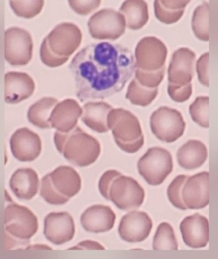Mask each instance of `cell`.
Instances as JSON below:
<instances>
[{
  "label": "cell",
  "instance_id": "obj_1",
  "mask_svg": "<svg viewBox=\"0 0 218 259\" xmlns=\"http://www.w3.org/2000/svg\"><path fill=\"white\" fill-rule=\"evenodd\" d=\"M81 102L103 100L125 87L136 69L131 51L107 42L92 44L77 53L69 65Z\"/></svg>",
  "mask_w": 218,
  "mask_h": 259
},
{
  "label": "cell",
  "instance_id": "obj_2",
  "mask_svg": "<svg viewBox=\"0 0 218 259\" xmlns=\"http://www.w3.org/2000/svg\"><path fill=\"white\" fill-rule=\"evenodd\" d=\"M82 37L81 30L75 24L63 22L56 25L41 45V61L49 68L63 66L80 46Z\"/></svg>",
  "mask_w": 218,
  "mask_h": 259
},
{
  "label": "cell",
  "instance_id": "obj_3",
  "mask_svg": "<svg viewBox=\"0 0 218 259\" xmlns=\"http://www.w3.org/2000/svg\"><path fill=\"white\" fill-rule=\"evenodd\" d=\"M54 142L58 151L70 163L79 167L95 163L101 153L98 141L78 126L68 133L56 132Z\"/></svg>",
  "mask_w": 218,
  "mask_h": 259
},
{
  "label": "cell",
  "instance_id": "obj_4",
  "mask_svg": "<svg viewBox=\"0 0 218 259\" xmlns=\"http://www.w3.org/2000/svg\"><path fill=\"white\" fill-rule=\"evenodd\" d=\"M107 124L117 145L122 151L133 154L143 146L144 136L140 122L131 112L112 108L107 114Z\"/></svg>",
  "mask_w": 218,
  "mask_h": 259
},
{
  "label": "cell",
  "instance_id": "obj_5",
  "mask_svg": "<svg viewBox=\"0 0 218 259\" xmlns=\"http://www.w3.org/2000/svg\"><path fill=\"white\" fill-rule=\"evenodd\" d=\"M174 163L172 155L165 148H149L137 163L139 174L150 186L162 184L172 172Z\"/></svg>",
  "mask_w": 218,
  "mask_h": 259
},
{
  "label": "cell",
  "instance_id": "obj_6",
  "mask_svg": "<svg viewBox=\"0 0 218 259\" xmlns=\"http://www.w3.org/2000/svg\"><path fill=\"white\" fill-rule=\"evenodd\" d=\"M150 128L157 139L166 143H173L183 136L186 122L178 110L160 107L151 114Z\"/></svg>",
  "mask_w": 218,
  "mask_h": 259
},
{
  "label": "cell",
  "instance_id": "obj_7",
  "mask_svg": "<svg viewBox=\"0 0 218 259\" xmlns=\"http://www.w3.org/2000/svg\"><path fill=\"white\" fill-rule=\"evenodd\" d=\"M5 60L13 66H26L33 57V42L27 30L12 27L5 31Z\"/></svg>",
  "mask_w": 218,
  "mask_h": 259
},
{
  "label": "cell",
  "instance_id": "obj_8",
  "mask_svg": "<svg viewBox=\"0 0 218 259\" xmlns=\"http://www.w3.org/2000/svg\"><path fill=\"white\" fill-rule=\"evenodd\" d=\"M5 229L12 237L27 241L38 230L39 224L36 215L25 206L12 203L4 211Z\"/></svg>",
  "mask_w": 218,
  "mask_h": 259
},
{
  "label": "cell",
  "instance_id": "obj_9",
  "mask_svg": "<svg viewBox=\"0 0 218 259\" xmlns=\"http://www.w3.org/2000/svg\"><path fill=\"white\" fill-rule=\"evenodd\" d=\"M88 28L93 39L115 40L125 33L126 21L121 13L113 9H104L91 16Z\"/></svg>",
  "mask_w": 218,
  "mask_h": 259
},
{
  "label": "cell",
  "instance_id": "obj_10",
  "mask_svg": "<svg viewBox=\"0 0 218 259\" xmlns=\"http://www.w3.org/2000/svg\"><path fill=\"white\" fill-rule=\"evenodd\" d=\"M145 198V191L134 179L126 176H118L111 185L109 200L123 210H130L142 205ZM108 200V201H109Z\"/></svg>",
  "mask_w": 218,
  "mask_h": 259
},
{
  "label": "cell",
  "instance_id": "obj_11",
  "mask_svg": "<svg viewBox=\"0 0 218 259\" xmlns=\"http://www.w3.org/2000/svg\"><path fill=\"white\" fill-rule=\"evenodd\" d=\"M168 48L155 37H145L139 40L135 50L136 68L144 71H156L165 66Z\"/></svg>",
  "mask_w": 218,
  "mask_h": 259
},
{
  "label": "cell",
  "instance_id": "obj_12",
  "mask_svg": "<svg viewBox=\"0 0 218 259\" xmlns=\"http://www.w3.org/2000/svg\"><path fill=\"white\" fill-rule=\"evenodd\" d=\"M152 227V221L148 213L132 210L123 217L118 227V233L125 242H141L148 237Z\"/></svg>",
  "mask_w": 218,
  "mask_h": 259
},
{
  "label": "cell",
  "instance_id": "obj_13",
  "mask_svg": "<svg viewBox=\"0 0 218 259\" xmlns=\"http://www.w3.org/2000/svg\"><path fill=\"white\" fill-rule=\"evenodd\" d=\"M11 152L20 162H32L42 151V141L39 135L28 128L17 130L10 139Z\"/></svg>",
  "mask_w": 218,
  "mask_h": 259
},
{
  "label": "cell",
  "instance_id": "obj_14",
  "mask_svg": "<svg viewBox=\"0 0 218 259\" xmlns=\"http://www.w3.org/2000/svg\"><path fill=\"white\" fill-rule=\"evenodd\" d=\"M209 197L208 172H201L188 177L182 189V198L187 209L198 210L204 208L208 205Z\"/></svg>",
  "mask_w": 218,
  "mask_h": 259
},
{
  "label": "cell",
  "instance_id": "obj_15",
  "mask_svg": "<svg viewBox=\"0 0 218 259\" xmlns=\"http://www.w3.org/2000/svg\"><path fill=\"white\" fill-rule=\"evenodd\" d=\"M44 235L54 245H62L72 240L75 224L68 212H51L44 220Z\"/></svg>",
  "mask_w": 218,
  "mask_h": 259
},
{
  "label": "cell",
  "instance_id": "obj_16",
  "mask_svg": "<svg viewBox=\"0 0 218 259\" xmlns=\"http://www.w3.org/2000/svg\"><path fill=\"white\" fill-rule=\"evenodd\" d=\"M195 53L189 48H182L174 53L168 70V83L186 85L194 76Z\"/></svg>",
  "mask_w": 218,
  "mask_h": 259
},
{
  "label": "cell",
  "instance_id": "obj_17",
  "mask_svg": "<svg viewBox=\"0 0 218 259\" xmlns=\"http://www.w3.org/2000/svg\"><path fill=\"white\" fill-rule=\"evenodd\" d=\"M183 242L192 248L206 247L209 242V222L207 218L194 213L186 217L180 225Z\"/></svg>",
  "mask_w": 218,
  "mask_h": 259
},
{
  "label": "cell",
  "instance_id": "obj_18",
  "mask_svg": "<svg viewBox=\"0 0 218 259\" xmlns=\"http://www.w3.org/2000/svg\"><path fill=\"white\" fill-rule=\"evenodd\" d=\"M34 91V81L28 74L9 72L5 75V101L7 104H19L30 98Z\"/></svg>",
  "mask_w": 218,
  "mask_h": 259
},
{
  "label": "cell",
  "instance_id": "obj_19",
  "mask_svg": "<svg viewBox=\"0 0 218 259\" xmlns=\"http://www.w3.org/2000/svg\"><path fill=\"white\" fill-rule=\"evenodd\" d=\"M116 215L108 206L95 204L88 207L80 217V224L89 233H105L112 230Z\"/></svg>",
  "mask_w": 218,
  "mask_h": 259
},
{
  "label": "cell",
  "instance_id": "obj_20",
  "mask_svg": "<svg viewBox=\"0 0 218 259\" xmlns=\"http://www.w3.org/2000/svg\"><path fill=\"white\" fill-rule=\"evenodd\" d=\"M83 109L74 99H66L58 103L50 117L51 127L62 133H68L77 126Z\"/></svg>",
  "mask_w": 218,
  "mask_h": 259
},
{
  "label": "cell",
  "instance_id": "obj_21",
  "mask_svg": "<svg viewBox=\"0 0 218 259\" xmlns=\"http://www.w3.org/2000/svg\"><path fill=\"white\" fill-rule=\"evenodd\" d=\"M48 176L54 190L69 199L77 195L81 189L80 176L71 166H59Z\"/></svg>",
  "mask_w": 218,
  "mask_h": 259
},
{
  "label": "cell",
  "instance_id": "obj_22",
  "mask_svg": "<svg viewBox=\"0 0 218 259\" xmlns=\"http://www.w3.org/2000/svg\"><path fill=\"white\" fill-rule=\"evenodd\" d=\"M39 180L32 168H20L11 177L9 186L14 195L21 200H30L37 194Z\"/></svg>",
  "mask_w": 218,
  "mask_h": 259
},
{
  "label": "cell",
  "instance_id": "obj_23",
  "mask_svg": "<svg viewBox=\"0 0 218 259\" xmlns=\"http://www.w3.org/2000/svg\"><path fill=\"white\" fill-rule=\"evenodd\" d=\"M177 162L182 168L188 170L198 169L207 159V149L203 142L189 140L179 148Z\"/></svg>",
  "mask_w": 218,
  "mask_h": 259
},
{
  "label": "cell",
  "instance_id": "obj_24",
  "mask_svg": "<svg viewBox=\"0 0 218 259\" xmlns=\"http://www.w3.org/2000/svg\"><path fill=\"white\" fill-rule=\"evenodd\" d=\"M81 120L86 126L98 133L108 132L107 117L112 109L110 104L105 102H88L83 105Z\"/></svg>",
  "mask_w": 218,
  "mask_h": 259
},
{
  "label": "cell",
  "instance_id": "obj_25",
  "mask_svg": "<svg viewBox=\"0 0 218 259\" xmlns=\"http://www.w3.org/2000/svg\"><path fill=\"white\" fill-rule=\"evenodd\" d=\"M119 10L125 19L126 27L133 31L143 28L149 19L145 0H125Z\"/></svg>",
  "mask_w": 218,
  "mask_h": 259
},
{
  "label": "cell",
  "instance_id": "obj_26",
  "mask_svg": "<svg viewBox=\"0 0 218 259\" xmlns=\"http://www.w3.org/2000/svg\"><path fill=\"white\" fill-rule=\"evenodd\" d=\"M59 103L57 99L45 97L30 106L27 112V119L32 125L39 128H51L50 117L51 112Z\"/></svg>",
  "mask_w": 218,
  "mask_h": 259
},
{
  "label": "cell",
  "instance_id": "obj_27",
  "mask_svg": "<svg viewBox=\"0 0 218 259\" xmlns=\"http://www.w3.org/2000/svg\"><path fill=\"white\" fill-rule=\"evenodd\" d=\"M158 93V89L144 87L136 78H133L129 84L126 98L133 105L145 107L154 101Z\"/></svg>",
  "mask_w": 218,
  "mask_h": 259
},
{
  "label": "cell",
  "instance_id": "obj_28",
  "mask_svg": "<svg viewBox=\"0 0 218 259\" xmlns=\"http://www.w3.org/2000/svg\"><path fill=\"white\" fill-rule=\"evenodd\" d=\"M192 29L194 34L201 41H209V4L203 2L198 6L192 15Z\"/></svg>",
  "mask_w": 218,
  "mask_h": 259
},
{
  "label": "cell",
  "instance_id": "obj_29",
  "mask_svg": "<svg viewBox=\"0 0 218 259\" xmlns=\"http://www.w3.org/2000/svg\"><path fill=\"white\" fill-rule=\"evenodd\" d=\"M154 250H177L178 244L171 224L163 222L157 227L153 239Z\"/></svg>",
  "mask_w": 218,
  "mask_h": 259
},
{
  "label": "cell",
  "instance_id": "obj_30",
  "mask_svg": "<svg viewBox=\"0 0 218 259\" xmlns=\"http://www.w3.org/2000/svg\"><path fill=\"white\" fill-rule=\"evenodd\" d=\"M45 0H9L11 9L18 17L31 19L42 12Z\"/></svg>",
  "mask_w": 218,
  "mask_h": 259
},
{
  "label": "cell",
  "instance_id": "obj_31",
  "mask_svg": "<svg viewBox=\"0 0 218 259\" xmlns=\"http://www.w3.org/2000/svg\"><path fill=\"white\" fill-rule=\"evenodd\" d=\"M209 97L196 98L189 106V113L192 120L203 128L209 127Z\"/></svg>",
  "mask_w": 218,
  "mask_h": 259
},
{
  "label": "cell",
  "instance_id": "obj_32",
  "mask_svg": "<svg viewBox=\"0 0 218 259\" xmlns=\"http://www.w3.org/2000/svg\"><path fill=\"white\" fill-rule=\"evenodd\" d=\"M188 177L186 175L177 176L168 186L167 194L168 199L174 207L182 210H187L182 198V189Z\"/></svg>",
  "mask_w": 218,
  "mask_h": 259
},
{
  "label": "cell",
  "instance_id": "obj_33",
  "mask_svg": "<svg viewBox=\"0 0 218 259\" xmlns=\"http://www.w3.org/2000/svg\"><path fill=\"white\" fill-rule=\"evenodd\" d=\"M135 78L144 87L154 89L158 88L165 77V66L156 71H144L136 68Z\"/></svg>",
  "mask_w": 218,
  "mask_h": 259
},
{
  "label": "cell",
  "instance_id": "obj_34",
  "mask_svg": "<svg viewBox=\"0 0 218 259\" xmlns=\"http://www.w3.org/2000/svg\"><path fill=\"white\" fill-rule=\"evenodd\" d=\"M39 193H40V196L47 203L51 204V205H62V204H65V203L69 201V198L62 196L54 190V188L51 186L48 174H46L41 180Z\"/></svg>",
  "mask_w": 218,
  "mask_h": 259
},
{
  "label": "cell",
  "instance_id": "obj_35",
  "mask_svg": "<svg viewBox=\"0 0 218 259\" xmlns=\"http://www.w3.org/2000/svg\"><path fill=\"white\" fill-rule=\"evenodd\" d=\"M154 10L156 19L166 25H172L178 22L184 13V10H168L161 5L160 0H154Z\"/></svg>",
  "mask_w": 218,
  "mask_h": 259
},
{
  "label": "cell",
  "instance_id": "obj_36",
  "mask_svg": "<svg viewBox=\"0 0 218 259\" xmlns=\"http://www.w3.org/2000/svg\"><path fill=\"white\" fill-rule=\"evenodd\" d=\"M101 0H68L71 10L80 16H86L99 7Z\"/></svg>",
  "mask_w": 218,
  "mask_h": 259
},
{
  "label": "cell",
  "instance_id": "obj_37",
  "mask_svg": "<svg viewBox=\"0 0 218 259\" xmlns=\"http://www.w3.org/2000/svg\"><path fill=\"white\" fill-rule=\"evenodd\" d=\"M168 93L170 98L175 102H186L192 95V84L189 83L186 85H177V84L168 83Z\"/></svg>",
  "mask_w": 218,
  "mask_h": 259
},
{
  "label": "cell",
  "instance_id": "obj_38",
  "mask_svg": "<svg viewBox=\"0 0 218 259\" xmlns=\"http://www.w3.org/2000/svg\"><path fill=\"white\" fill-rule=\"evenodd\" d=\"M198 81L205 87H209V53H204L196 63Z\"/></svg>",
  "mask_w": 218,
  "mask_h": 259
},
{
  "label": "cell",
  "instance_id": "obj_39",
  "mask_svg": "<svg viewBox=\"0 0 218 259\" xmlns=\"http://www.w3.org/2000/svg\"><path fill=\"white\" fill-rule=\"evenodd\" d=\"M121 174V172L118 171L111 169V170L106 171L101 175L99 182H98V189H99L101 195L106 200H109V189H110L112 182Z\"/></svg>",
  "mask_w": 218,
  "mask_h": 259
},
{
  "label": "cell",
  "instance_id": "obj_40",
  "mask_svg": "<svg viewBox=\"0 0 218 259\" xmlns=\"http://www.w3.org/2000/svg\"><path fill=\"white\" fill-rule=\"evenodd\" d=\"M191 0H160L161 5L170 10H185Z\"/></svg>",
  "mask_w": 218,
  "mask_h": 259
},
{
  "label": "cell",
  "instance_id": "obj_41",
  "mask_svg": "<svg viewBox=\"0 0 218 259\" xmlns=\"http://www.w3.org/2000/svg\"><path fill=\"white\" fill-rule=\"evenodd\" d=\"M104 250V246L98 242L92 240L82 241L69 250Z\"/></svg>",
  "mask_w": 218,
  "mask_h": 259
}]
</instances>
